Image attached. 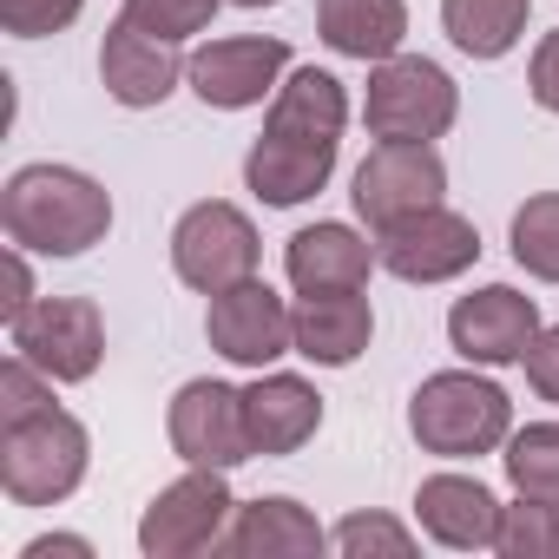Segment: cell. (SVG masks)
Returning <instances> with one entry per match:
<instances>
[{
    "mask_svg": "<svg viewBox=\"0 0 559 559\" xmlns=\"http://www.w3.org/2000/svg\"><path fill=\"white\" fill-rule=\"evenodd\" d=\"M500 467L513 493L559 500V421H526L500 441Z\"/></svg>",
    "mask_w": 559,
    "mask_h": 559,
    "instance_id": "obj_24",
    "label": "cell"
},
{
    "mask_svg": "<svg viewBox=\"0 0 559 559\" xmlns=\"http://www.w3.org/2000/svg\"><path fill=\"white\" fill-rule=\"evenodd\" d=\"M224 8V0H126V21L139 27V34H152V40H165V47H185V40H198L204 27H211V14Z\"/></svg>",
    "mask_w": 559,
    "mask_h": 559,
    "instance_id": "obj_27",
    "label": "cell"
},
{
    "mask_svg": "<svg viewBox=\"0 0 559 559\" xmlns=\"http://www.w3.org/2000/svg\"><path fill=\"white\" fill-rule=\"evenodd\" d=\"M86 454H93V435L67 408L0 428V493L14 507H60L86 480Z\"/></svg>",
    "mask_w": 559,
    "mask_h": 559,
    "instance_id": "obj_3",
    "label": "cell"
},
{
    "mask_svg": "<svg viewBox=\"0 0 559 559\" xmlns=\"http://www.w3.org/2000/svg\"><path fill=\"white\" fill-rule=\"evenodd\" d=\"M526 93L539 112H559V27L533 47V67H526Z\"/></svg>",
    "mask_w": 559,
    "mask_h": 559,
    "instance_id": "obj_32",
    "label": "cell"
},
{
    "mask_svg": "<svg viewBox=\"0 0 559 559\" xmlns=\"http://www.w3.org/2000/svg\"><path fill=\"white\" fill-rule=\"evenodd\" d=\"M0 224L34 257H86L112 230V191L80 165H21L0 191Z\"/></svg>",
    "mask_w": 559,
    "mask_h": 559,
    "instance_id": "obj_1",
    "label": "cell"
},
{
    "mask_svg": "<svg viewBox=\"0 0 559 559\" xmlns=\"http://www.w3.org/2000/svg\"><path fill=\"white\" fill-rule=\"evenodd\" d=\"M330 533L317 526V513L290 493H263V500H237L217 552H237V559H310L323 552Z\"/></svg>",
    "mask_w": 559,
    "mask_h": 559,
    "instance_id": "obj_19",
    "label": "cell"
},
{
    "mask_svg": "<svg viewBox=\"0 0 559 559\" xmlns=\"http://www.w3.org/2000/svg\"><path fill=\"white\" fill-rule=\"evenodd\" d=\"M330 546H336L343 559H369V552L408 559V552H415V533H408L402 520H389V513H349V520H336Z\"/></svg>",
    "mask_w": 559,
    "mask_h": 559,
    "instance_id": "obj_29",
    "label": "cell"
},
{
    "mask_svg": "<svg viewBox=\"0 0 559 559\" xmlns=\"http://www.w3.org/2000/svg\"><path fill=\"white\" fill-rule=\"evenodd\" d=\"M533 0H441V27L467 60H507L526 34Z\"/></svg>",
    "mask_w": 559,
    "mask_h": 559,
    "instance_id": "obj_23",
    "label": "cell"
},
{
    "mask_svg": "<svg viewBox=\"0 0 559 559\" xmlns=\"http://www.w3.org/2000/svg\"><path fill=\"white\" fill-rule=\"evenodd\" d=\"M297 356L317 362V369H349L369 336H376V310L362 290H323V297H304L297 304Z\"/></svg>",
    "mask_w": 559,
    "mask_h": 559,
    "instance_id": "obj_20",
    "label": "cell"
},
{
    "mask_svg": "<svg viewBox=\"0 0 559 559\" xmlns=\"http://www.w3.org/2000/svg\"><path fill=\"white\" fill-rule=\"evenodd\" d=\"M408 435L421 441V454L441 461H480L513 435V402L500 382L474 376V369H441L415 389L408 402Z\"/></svg>",
    "mask_w": 559,
    "mask_h": 559,
    "instance_id": "obj_2",
    "label": "cell"
},
{
    "mask_svg": "<svg viewBox=\"0 0 559 559\" xmlns=\"http://www.w3.org/2000/svg\"><path fill=\"white\" fill-rule=\"evenodd\" d=\"M224 8H276V0H224Z\"/></svg>",
    "mask_w": 559,
    "mask_h": 559,
    "instance_id": "obj_35",
    "label": "cell"
},
{
    "mask_svg": "<svg viewBox=\"0 0 559 559\" xmlns=\"http://www.w3.org/2000/svg\"><path fill=\"white\" fill-rule=\"evenodd\" d=\"M243 421H250V454L284 461L323 428V395H317V382H304L290 369H257V382L243 389Z\"/></svg>",
    "mask_w": 559,
    "mask_h": 559,
    "instance_id": "obj_15",
    "label": "cell"
},
{
    "mask_svg": "<svg viewBox=\"0 0 559 559\" xmlns=\"http://www.w3.org/2000/svg\"><path fill=\"white\" fill-rule=\"evenodd\" d=\"M376 243L356 230V224H304L290 243H284V276L297 297H323V290H362L369 270H376Z\"/></svg>",
    "mask_w": 559,
    "mask_h": 559,
    "instance_id": "obj_17",
    "label": "cell"
},
{
    "mask_svg": "<svg viewBox=\"0 0 559 559\" xmlns=\"http://www.w3.org/2000/svg\"><path fill=\"white\" fill-rule=\"evenodd\" d=\"M336 152H343V145H330V139H290V132H270V126H263L257 145L243 152V185H250L263 204H276V211L310 204V198L330 185Z\"/></svg>",
    "mask_w": 559,
    "mask_h": 559,
    "instance_id": "obj_16",
    "label": "cell"
},
{
    "mask_svg": "<svg viewBox=\"0 0 559 559\" xmlns=\"http://www.w3.org/2000/svg\"><path fill=\"white\" fill-rule=\"evenodd\" d=\"M500 559H559V500H533L520 493L513 507H500Z\"/></svg>",
    "mask_w": 559,
    "mask_h": 559,
    "instance_id": "obj_26",
    "label": "cell"
},
{
    "mask_svg": "<svg viewBox=\"0 0 559 559\" xmlns=\"http://www.w3.org/2000/svg\"><path fill=\"white\" fill-rule=\"evenodd\" d=\"M533 336H539V304L520 297L513 284H480L474 297H461L448 310V343L474 369H513V362H526Z\"/></svg>",
    "mask_w": 559,
    "mask_h": 559,
    "instance_id": "obj_13",
    "label": "cell"
},
{
    "mask_svg": "<svg viewBox=\"0 0 559 559\" xmlns=\"http://www.w3.org/2000/svg\"><path fill=\"white\" fill-rule=\"evenodd\" d=\"M362 119H369V139L435 145V139L461 119V86H454L435 60H421V53H389V60L369 67Z\"/></svg>",
    "mask_w": 559,
    "mask_h": 559,
    "instance_id": "obj_4",
    "label": "cell"
},
{
    "mask_svg": "<svg viewBox=\"0 0 559 559\" xmlns=\"http://www.w3.org/2000/svg\"><path fill=\"white\" fill-rule=\"evenodd\" d=\"M165 435H171V454L185 467H224L230 474V467L257 461L250 454V421H243V389L211 382V376H198L171 395Z\"/></svg>",
    "mask_w": 559,
    "mask_h": 559,
    "instance_id": "obj_10",
    "label": "cell"
},
{
    "mask_svg": "<svg viewBox=\"0 0 559 559\" xmlns=\"http://www.w3.org/2000/svg\"><path fill=\"white\" fill-rule=\"evenodd\" d=\"M178 80H185L178 47L139 34L126 14L106 27V40H99V86H106V99H119L132 112H152V106H165L178 93Z\"/></svg>",
    "mask_w": 559,
    "mask_h": 559,
    "instance_id": "obj_14",
    "label": "cell"
},
{
    "mask_svg": "<svg viewBox=\"0 0 559 559\" xmlns=\"http://www.w3.org/2000/svg\"><path fill=\"white\" fill-rule=\"evenodd\" d=\"M27 257H34V250H21V243L8 250V297H0V317H8V323H14V317L34 304V297H40V290H34V270H27Z\"/></svg>",
    "mask_w": 559,
    "mask_h": 559,
    "instance_id": "obj_33",
    "label": "cell"
},
{
    "mask_svg": "<svg viewBox=\"0 0 559 559\" xmlns=\"http://www.w3.org/2000/svg\"><path fill=\"white\" fill-rule=\"evenodd\" d=\"M415 520L448 552H493L500 539V500L474 474H428L415 487Z\"/></svg>",
    "mask_w": 559,
    "mask_h": 559,
    "instance_id": "obj_18",
    "label": "cell"
},
{
    "mask_svg": "<svg viewBox=\"0 0 559 559\" xmlns=\"http://www.w3.org/2000/svg\"><path fill=\"white\" fill-rule=\"evenodd\" d=\"M47 408H60L47 369H34L27 356H8V362H0V428H21V421H34V415H47Z\"/></svg>",
    "mask_w": 559,
    "mask_h": 559,
    "instance_id": "obj_28",
    "label": "cell"
},
{
    "mask_svg": "<svg viewBox=\"0 0 559 559\" xmlns=\"http://www.w3.org/2000/svg\"><path fill=\"white\" fill-rule=\"evenodd\" d=\"M520 369H526V382H533V395H539V402H559V323L533 336V349H526V362H520Z\"/></svg>",
    "mask_w": 559,
    "mask_h": 559,
    "instance_id": "obj_31",
    "label": "cell"
},
{
    "mask_svg": "<svg viewBox=\"0 0 559 559\" xmlns=\"http://www.w3.org/2000/svg\"><path fill=\"white\" fill-rule=\"evenodd\" d=\"M290 73V47L270 40V34H230V40H204L191 60H185V86L217 106V112H243V106H263Z\"/></svg>",
    "mask_w": 559,
    "mask_h": 559,
    "instance_id": "obj_11",
    "label": "cell"
},
{
    "mask_svg": "<svg viewBox=\"0 0 559 559\" xmlns=\"http://www.w3.org/2000/svg\"><path fill=\"white\" fill-rule=\"evenodd\" d=\"M257 263H263L257 224L224 198H204L171 224V270L198 297H217V290L243 284V276H257Z\"/></svg>",
    "mask_w": 559,
    "mask_h": 559,
    "instance_id": "obj_5",
    "label": "cell"
},
{
    "mask_svg": "<svg viewBox=\"0 0 559 559\" xmlns=\"http://www.w3.org/2000/svg\"><path fill=\"white\" fill-rule=\"evenodd\" d=\"M297 310L276 297L263 276H243V284L217 290L204 310V343L237 362V369H270L276 356H297Z\"/></svg>",
    "mask_w": 559,
    "mask_h": 559,
    "instance_id": "obj_9",
    "label": "cell"
},
{
    "mask_svg": "<svg viewBox=\"0 0 559 559\" xmlns=\"http://www.w3.org/2000/svg\"><path fill=\"white\" fill-rule=\"evenodd\" d=\"M349 198H356V217H362L369 230H389L395 217L428 211V204L448 198V165H441L435 145H395V139H376V152L356 165Z\"/></svg>",
    "mask_w": 559,
    "mask_h": 559,
    "instance_id": "obj_12",
    "label": "cell"
},
{
    "mask_svg": "<svg viewBox=\"0 0 559 559\" xmlns=\"http://www.w3.org/2000/svg\"><path fill=\"white\" fill-rule=\"evenodd\" d=\"M8 343L53 382H86L106 356V317L93 297H34L8 323Z\"/></svg>",
    "mask_w": 559,
    "mask_h": 559,
    "instance_id": "obj_7",
    "label": "cell"
},
{
    "mask_svg": "<svg viewBox=\"0 0 559 559\" xmlns=\"http://www.w3.org/2000/svg\"><path fill=\"white\" fill-rule=\"evenodd\" d=\"M263 126H270V132H290V139H330V145H343L349 93H343V80L323 73V67H290L284 86L270 93Z\"/></svg>",
    "mask_w": 559,
    "mask_h": 559,
    "instance_id": "obj_22",
    "label": "cell"
},
{
    "mask_svg": "<svg viewBox=\"0 0 559 559\" xmlns=\"http://www.w3.org/2000/svg\"><path fill=\"white\" fill-rule=\"evenodd\" d=\"M21 559H93V539H80V533H40V539L21 546Z\"/></svg>",
    "mask_w": 559,
    "mask_h": 559,
    "instance_id": "obj_34",
    "label": "cell"
},
{
    "mask_svg": "<svg viewBox=\"0 0 559 559\" xmlns=\"http://www.w3.org/2000/svg\"><path fill=\"white\" fill-rule=\"evenodd\" d=\"M513 263L539 284H559V191H533L520 211H513Z\"/></svg>",
    "mask_w": 559,
    "mask_h": 559,
    "instance_id": "obj_25",
    "label": "cell"
},
{
    "mask_svg": "<svg viewBox=\"0 0 559 559\" xmlns=\"http://www.w3.org/2000/svg\"><path fill=\"white\" fill-rule=\"evenodd\" d=\"M376 257L402 284H454V276H467L480 263V230H474V217L428 204V211H408L389 230H376Z\"/></svg>",
    "mask_w": 559,
    "mask_h": 559,
    "instance_id": "obj_8",
    "label": "cell"
},
{
    "mask_svg": "<svg viewBox=\"0 0 559 559\" xmlns=\"http://www.w3.org/2000/svg\"><path fill=\"white\" fill-rule=\"evenodd\" d=\"M317 34L343 60H389L408 40V0H317Z\"/></svg>",
    "mask_w": 559,
    "mask_h": 559,
    "instance_id": "obj_21",
    "label": "cell"
},
{
    "mask_svg": "<svg viewBox=\"0 0 559 559\" xmlns=\"http://www.w3.org/2000/svg\"><path fill=\"white\" fill-rule=\"evenodd\" d=\"M80 14H86V0H0V27H8L14 40H47V34H67Z\"/></svg>",
    "mask_w": 559,
    "mask_h": 559,
    "instance_id": "obj_30",
    "label": "cell"
},
{
    "mask_svg": "<svg viewBox=\"0 0 559 559\" xmlns=\"http://www.w3.org/2000/svg\"><path fill=\"white\" fill-rule=\"evenodd\" d=\"M237 500L224 467H191L171 487H158L139 513V552L145 559H191V552H217L224 526H230Z\"/></svg>",
    "mask_w": 559,
    "mask_h": 559,
    "instance_id": "obj_6",
    "label": "cell"
}]
</instances>
